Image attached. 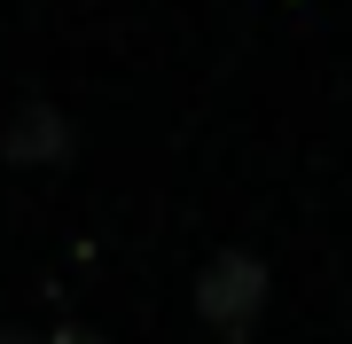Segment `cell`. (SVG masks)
<instances>
[{
	"label": "cell",
	"instance_id": "cell-4",
	"mask_svg": "<svg viewBox=\"0 0 352 344\" xmlns=\"http://www.w3.org/2000/svg\"><path fill=\"white\" fill-rule=\"evenodd\" d=\"M0 344H39V336L32 329H0Z\"/></svg>",
	"mask_w": 352,
	"mask_h": 344
},
{
	"label": "cell",
	"instance_id": "cell-2",
	"mask_svg": "<svg viewBox=\"0 0 352 344\" xmlns=\"http://www.w3.org/2000/svg\"><path fill=\"white\" fill-rule=\"evenodd\" d=\"M0 157L8 165H71V117L55 102H16V117L0 126Z\"/></svg>",
	"mask_w": 352,
	"mask_h": 344
},
{
	"label": "cell",
	"instance_id": "cell-3",
	"mask_svg": "<svg viewBox=\"0 0 352 344\" xmlns=\"http://www.w3.org/2000/svg\"><path fill=\"white\" fill-rule=\"evenodd\" d=\"M47 344H94V336H87V329H55Z\"/></svg>",
	"mask_w": 352,
	"mask_h": 344
},
{
	"label": "cell",
	"instance_id": "cell-1",
	"mask_svg": "<svg viewBox=\"0 0 352 344\" xmlns=\"http://www.w3.org/2000/svg\"><path fill=\"white\" fill-rule=\"evenodd\" d=\"M266 266L251 251H219L212 266L196 274V313H204V329H219V336H251V321L266 313Z\"/></svg>",
	"mask_w": 352,
	"mask_h": 344
}]
</instances>
